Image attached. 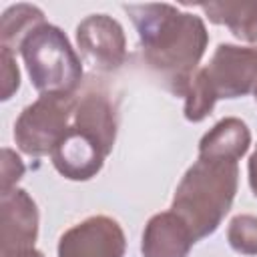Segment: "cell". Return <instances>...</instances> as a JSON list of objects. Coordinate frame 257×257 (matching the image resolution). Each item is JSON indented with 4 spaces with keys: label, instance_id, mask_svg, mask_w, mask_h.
Here are the masks:
<instances>
[{
    "label": "cell",
    "instance_id": "1",
    "mask_svg": "<svg viewBox=\"0 0 257 257\" xmlns=\"http://www.w3.org/2000/svg\"><path fill=\"white\" fill-rule=\"evenodd\" d=\"M122 10L137 28L147 66L173 94L185 96L209 44L203 18L173 4H122Z\"/></svg>",
    "mask_w": 257,
    "mask_h": 257
},
{
    "label": "cell",
    "instance_id": "2",
    "mask_svg": "<svg viewBox=\"0 0 257 257\" xmlns=\"http://www.w3.org/2000/svg\"><path fill=\"white\" fill-rule=\"evenodd\" d=\"M239 187V165L199 157L179 181L171 211L191 229L195 241L213 235L229 213Z\"/></svg>",
    "mask_w": 257,
    "mask_h": 257
},
{
    "label": "cell",
    "instance_id": "3",
    "mask_svg": "<svg viewBox=\"0 0 257 257\" xmlns=\"http://www.w3.org/2000/svg\"><path fill=\"white\" fill-rule=\"evenodd\" d=\"M26 72L40 94L74 96L82 82V62L68 36L54 24H40L20 46Z\"/></svg>",
    "mask_w": 257,
    "mask_h": 257
},
{
    "label": "cell",
    "instance_id": "4",
    "mask_svg": "<svg viewBox=\"0 0 257 257\" xmlns=\"http://www.w3.org/2000/svg\"><path fill=\"white\" fill-rule=\"evenodd\" d=\"M76 106V96L40 94L24 106L14 122V143L28 157L52 155L68 133Z\"/></svg>",
    "mask_w": 257,
    "mask_h": 257
},
{
    "label": "cell",
    "instance_id": "5",
    "mask_svg": "<svg viewBox=\"0 0 257 257\" xmlns=\"http://www.w3.org/2000/svg\"><path fill=\"white\" fill-rule=\"evenodd\" d=\"M215 98H239L257 88V46L221 42L201 68Z\"/></svg>",
    "mask_w": 257,
    "mask_h": 257
},
{
    "label": "cell",
    "instance_id": "6",
    "mask_svg": "<svg viewBox=\"0 0 257 257\" xmlns=\"http://www.w3.org/2000/svg\"><path fill=\"white\" fill-rule=\"evenodd\" d=\"M76 44L86 64L100 72L118 70L126 60V36L118 20L90 14L76 26Z\"/></svg>",
    "mask_w": 257,
    "mask_h": 257
},
{
    "label": "cell",
    "instance_id": "7",
    "mask_svg": "<svg viewBox=\"0 0 257 257\" xmlns=\"http://www.w3.org/2000/svg\"><path fill=\"white\" fill-rule=\"evenodd\" d=\"M126 237L108 215H92L66 229L58 239V257H124Z\"/></svg>",
    "mask_w": 257,
    "mask_h": 257
},
{
    "label": "cell",
    "instance_id": "8",
    "mask_svg": "<svg viewBox=\"0 0 257 257\" xmlns=\"http://www.w3.org/2000/svg\"><path fill=\"white\" fill-rule=\"evenodd\" d=\"M0 255L32 249L38 239V207L24 189L0 193Z\"/></svg>",
    "mask_w": 257,
    "mask_h": 257
},
{
    "label": "cell",
    "instance_id": "9",
    "mask_svg": "<svg viewBox=\"0 0 257 257\" xmlns=\"http://www.w3.org/2000/svg\"><path fill=\"white\" fill-rule=\"evenodd\" d=\"M54 169L68 181H88L96 177L104 165L108 153L90 135L68 126V133L52 151Z\"/></svg>",
    "mask_w": 257,
    "mask_h": 257
},
{
    "label": "cell",
    "instance_id": "10",
    "mask_svg": "<svg viewBox=\"0 0 257 257\" xmlns=\"http://www.w3.org/2000/svg\"><path fill=\"white\" fill-rule=\"evenodd\" d=\"M195 237L187 223L173 211L153 215L143 231V257H189Z\"/></svg>",
    "mask_w": 257,
    "mask_h": 257
},
{
    "label": "cell",
    "instance_id": "11",
    "mask_svg": "<svg viewBox=\"0 0 257 257\" xmlns=\"http://www.w3.org/2000/svg\"><path fill=\"white\" fill-rule=\"evenodd\" d=\"M72 126L90 135L98 145L110 155L114 141H116V112L110 98L104 92H86L84 96L76 98Z\"/></svg>",
    "mask_w": 257,
    "mask_h": 257
},
{
    "label": "cell",
    "instance_id": "12",
    "mask_svg": "<svg viewBox=\"0 0 257 257\" xmlns=\"http://www.w3.org/2000/svg\"><path fill=\"white\" fill-rule=\"evenodd\" d=\"M249 147H251L249 126L237 116H227L221 118L217 124H213V128H209L203 135V139L199 141V157L237 163L239 159L245 157Z\"/></svg>",
    "mask_w": 257,
    "mask_h": 257
},
{
    "label": "cell",
    "instance_id": "13",
    "mask_svg": "<svg viewBox=\"0 0 257 257\" xmlns=\"http://www.w3.org/2000/svg\"><path fill=\"white\" fill-rule=\"evenodd\" d=\"M213 24H223L243 42H257V2H201L197 4Z\"/></svg>",
    "mask_w": 257,
    "mask_h": 257
},
{
    "label": "cell",
    "instance_id": "14",
    "mask_svg": "<svg viewBox=\"0 0 257 257\" xmlns=\"http://www.w3.org/2000/svg\"><path fill=\"white\" fill-rule=\"evenodd\" d=\"M44 24V12L34 4H14L2 12L0 22V46L18 52L24 38Z\"/></svg>",
    "mask_w": 257,
    "mask_h": 257
},
{
    "label": "cell",
    "instance_id": "15",
    "mask_svg": "<svg viewBox=\"0 0 257 257\" xmlns=\"http://www.w3.org/2000/svg\"><path fill=\"white\" fill-rule=\"evenodd\" d=\"M215 104H217V98H215L203 70L199 68L193 74L189 88L185 92V118L189 122H201L213 112Z\"/></svg>",
    "mask_w": 257,
    "mask_h": 257
},
{
    "label": "cell",
    "instance_id": "16",
    "mask_svg": "<svg viewBox=\"0 0 257 257\" xmlns=\"http://www.w3.org/2000/svg\"><path fill=\"white\" fill-rule=\"evenodd\" d=\"M227 241L241 255H257V217L235 215L227 227Z\"/></svg>",
    "mask_w": 257,
    "mask_h": 257
},
{
    "label": "cell",
    "instance_id": "17",
    "mask_svg": "<svg viewBox=\"0 0 257 257\" xmlns=\"http://www.w3.org/2000/svg\"><path fill=\"white\" fill-rule=\"evenodd\" d=\"M0 62H2V96L0 98L8 100L20 86V70L16 66V58L10 48L0 46Z\"/></svg>",
    "mask_w": 257,
    "mask_h": 257
},
{
    "label": "cell",
    "instance_id": "18",
    "mask_svg": "<svg viewBox=\"0 0 257 257\" xmlns=\"http://www.w3.org/2000/svg\"><path fill=\"white\" fill-rule=\"evenodd\" d=\"M22 175H24V163L12 149L4 147L2 149V189L0 193L14 189L16 183L22 179Z\"/></svg>",
    "mask_w": 257,
    "mask_h": 257
},
{
    "label": "cell",
    "instance_id": "19",
    "mask_svg": "<svg viewBox=\"0 0 257 257\" xmlns=\"http://www.w3.org/2000/svg\"><path fill=\"white\" fill-rule=\"evenodd\" d=\"M247 175H249V187H251V191H253V197L257 199V145H255L253 155L249 157V163H247Z\"/></svg>",
    "mask_w": 257,
    "mask_h": 257
},
{
    "label": "cell",
    "instance_id": "20",
    "mask_svg": "<svg viewBox=\"0 0 257 257\" xmlns=\"http://www.w3.org/2000/svg\"><path fill=\"white\" fill-rule=\"evenodd\" d=\"M4 257H44V253L38 251L36 247H32V249H24V251H18V253H12V255H4Z\"/></svg>",
    "mask_w": 257,
    "mask_h": 257
},
{
    "label": "cell",
    "instance_id": "21",
    "mask_svg": "<svg viewBox=\"0 0 257 257\" xmlns=\"http://www.w3.org/2000/svg\"><path fill=\"white\" fill-rule=\"evenodd\" d=\"M253 94H255V102H257V88H255V90H253Z\"/></svg>",
    "mask_w": 257,
    "mask_h": 257
}]
</instances>
